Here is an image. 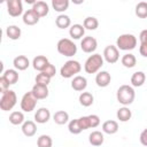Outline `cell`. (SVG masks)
Returning a JSON list of instances; mask_svg holds the SVG:
<instances>
[{
  "label": "cell",
  "instance_id": "6da1fadb",
  "mask_svg": "<svg viewBox=\"0 0 147 147\" xmlns=\"http://www.w3.org/2000/svg\"><path fill=\"white\" fill-rule=\"evenodd\" d=\"M134 98H136V92L132 86L122 85L118 87L117 93H116V99L121 105L129 106L134 101Z\"/></svg>",
  "mask_w": 147,
  "mask_h": 147
},
{
  "label": "cell",
  "instance_id": "7a4b0ae2",
  "mask_svg": "<svg viewBox=\"0 0 147 147\" xmlns=\"http://www.w3.org/2000/svg\"><path fill=\"white\" fill-rule=\"evenodd\" d=\"M103 56L101 54H92L87 57V60L85 61L84 64V70L87 74H96L99 72V70L102 68L103 65Z\"/></svg>",
  "mask_w": 147,
  "mask_h": 147
},
{
  "label": "cell",
  "instance_id": "3957f363",
  "mask_svg": "<svg viewBox=\"0 0 147 147\" xmlns=\"http://www.w3.org/2000/svg\"><path fill=\"white\" fill-rule=\"evenodd\" d=\"M137 46V37L132 33L121 34L116 39V47L121 51H132Z\"/></svg>",
  "mask_w": 147,
  "mask_h": 147
},
{
  "label": "cell",
  "instance_id": "277c9868",
  "mask_svg": "<svg viewBox=\"0 0 147 147\" xmlns=\"http://www.w3.org/2000/svg\"><path fill=\"white\" fill-rule=\"evenodd\" d=\"M56 49L57 52L63 55V56H67V57H70V56H74L76 55L77 53V46L76 44L68 39V38H62L57 41V45H56Z\"/></svg>",
  "mask_w": 147,
  "mask_h": 147
},
{
  "label": "cell",
  "instance_id": "5b68a950",
  "mask_svg": "<svg viewBox=\"0 0 147 147\" xmlns=\"http://www.w3.org/2000/svg\"><path fill=\"white\" fill-rule=\"evenodd\" d=\"M82 70V64L76 60H69L67 61L60 69V75L63 78H71L79 74Z\"/></svg>",
  "mask_w": 147,
  "mask_h": 147
},
{
  "label": "cell",
  "instance_id": "8992f818",
  "mask_svg": "<svg viewBox=\"0 0 147 147\" xmlns=\"http://www.w3.org/2000/svg\"><path fill=\"white\" fill-rule=\"evenodd\" d=\"M17 102V96L16 93L13 90H7L1 93V99H0V108L3 111H9L11 110Z\"/></svg>",
  "mask_w": 147,
  "mask_h": 147
},
{
  "label": "cell",
  "instance_id": "52a82bcc",
  "mask_svg": "<svg viewBox=\"0 0 147 147\" xmlns=\"http://www.w3.org/2000/svg\"><path fill=\"white\" fill-rule=\"evenodd\" d=\"M37 98L33 95V93L30 91V92H26L22 99H21V109L25 113H30L32 110H34L36 106H37Z\"/></svg>",
  "mask_w": 147,
  "mask_h": 147
},
{
  "label": "cell",
  "instance_id": "ba28073f",
  "mask_svg": "<svg viewBox=\"0 0 147 147\" xmlns=\"http://www.w3.org/2000/svg\"><path fill=\"white\" fill-rule=\"evenodd\" d=\"M103 60L110 64H114L118 61L119 59V52L118 48L114 45H108L105 49H103Z\"/></svg>",
  "mask_w": 147,
  "mask_h": 147
},
{
  "label": "cell",
  "instance_id": "9c48e42d",
  "mask_svg": "<svg viewBox=\"0 0 147 147\" xmlns=\"http://www.w3.org/2000/svg\"><path fill=\"white\" fill-rule=\"evenodd\" d=\"M7 11L11 17H17L23 13V3L21 0H9L6 2Z\"/></svg>",
  "mask_w": 147,
  "mask_h": 147
},
{
  "label": "cell",
  "instance_id": "30bf717a",
  "mask_svg": "<svg viewBox=\"0 0 147 147\" xmlns=\"http://www.w3.org/2000/svg\"><path fill=\"white\" fill-rule=\"evenodd\" d=\"M98 47V41L94 37L86 36L80 40V48L85 53H93Z\"/></svg>",
  "mask_w": 147,
  "mask_h": 147
},
{
  "label": "cell",
  "instance_id": "8fae6325",
  "mask_svg": "<svg viewBox=\"0 0 147 147\" xmlns=\"http://www.w3.org/2000/svg\"><path fill=\"white\" fill-rule=\"evenodd\" d=\"M48 64H49V61H48V59H47L46 56H44V55H37V56L33 59V61H32V67H33V69L37 70V71H40V72H42V71L48 67Z\"/></svg>",
  "mask_w": 147,
  "mask_h": 147
},
{
  "label": "cell",
  "instance_id": "7c38bea8",
  "mask_svg": "<svg viewBox=\"0 0 147 147\" xmlns=\"http://www.w3.org/2000/svg\"><path fill=\"white\" fill-rule=\"evenodd\" d=\"M111 82V76L108 71H99L95 76V83L99 87H107Z\"/></svg>",
  "mask_w": 147,
  "mask_h": 147
},
{
  "label": "cell",
  "instance_id": "4fadbf2b",
  "mask_svg": "<svg viewBox=\"0 0 147 147\" xmlns=\"http://www.w3.org/2000/svg\"><path fill=\"white\" fill-rule=\"evenodd\" d=\"M87 86V79L84 77V76H80V75H77L72 78L71 80V87L77 91V92H82L86 88Z\"/></svg>",
  "mask_w": 147,
  "mask_h": 147
},
{
  "label": "cell",
  "instance_id": "5bb4252c",
  "mask_svg": "<svg viewBox=\"0 0 147 147\" xmlns=\"http://www.w3.org/2000/svg\"><path fill=\"white\" fill-rule=\"evenodd\" d=\"M49 118H51V111L45 107L39 108L34 114V121L37 123H39V124L47 123L49 121Z\"/></svg>",
  "mask_w": 147,
  "mask_h": 147
},
{
  "label": "cell",
  "instance_id": "9a60e30c",
  "mask_svg": "<svg viewBox=\"0 0 147 147\" xmlns=\"http://www.w3.org/2000/svg\"><path fill=\"white\" fill-rule=\"evenodd\" d=\"M31 92L33 93V95L37 98V100H42V99H46L49 94V91H48V87L47 86H44V85H39V84H34L32 86V90Z\"/></svg>",
  "mask_w": 147,
  "mask_h": 147
},
{
  "label": "cell",
  "instance_id": "2e32d148",
  "mask_svg": "<svg viewBox=\"0 0 147 147\" xmlns=\"http://www.w3.org/2000/svg\"><path fill=\"white\" fill-rule=\"evenodd\" d=\"M39 16L37 15V13L31 8V9H28L24 14H23V23L25 25H34L39 22Z\"/></svg>",
  "mask_w": 147,
  "mask_h": 147
},
{
  "label": "cell",
  "instance_id": "e0dca14e",
  "mask_svg": "<svg viewBox=\"0 0 147 147\" xmlns=\"http://www.w3.org/2000/svg\"><path fill=\"white\" fill-rule=\"evenodd\" d=\"M13 64H14V68L18 71H23V70H26L30 65V61L29 59L25 56V55H18L14 59L13 61Z\"/></svg>",
  "mask_w": 147,
  "mask_h": 147
},
{
  "label": "cell",
  "instance_id": "ac0fdd59",
  "mask_svg": "<svg viewBox=\"0 0 147 147\" xmlns=\"http://www.w3.org/2000/svg\"><path fill=\"white\" fill-rule=\"evenodd\" d=\"M22 132L25 137H33L37 132V125L33 121H25L22 124Z\"/></svg>",
  "mask_w": 147,
  "mask_h": 147
},
{
  "label": "cell",
  "instance_id": "d6986e66",
  "mask_svg": "<svg viewBox=\"0 0 147 147\" xmlns=\"http://www.w3.org/2000/svg\"><path fill=\"white\" fill-rule=\"evenodd\" d=\"M32 9L37 13L39 17H45L49 11L48 5L45 1H36V3L32 6Z\"/></svg>",
  "mask_w": 147,
  "mask_h": 147
},
{
  "label": "cell",
  "instance_id": "ffe728a7",
  "mask_svg": "<svg viewBox=\"0 0 147 147\" xmlns=\"http://www.w3.org/2000/svg\"><path fill=\"white\" fill-rule=\"evenodd\" d=\"M88 141H90V144L92 146H95V147L101 146L103 144V141H105L103 133L100 132V131H93V132H91L90 136H88Z\"/></svg>",
  "mask_w": 147,
  "mask_h": 147
},
{
  "label": "cell",
  "instance_id": "44dd1931",
  "mask_svg": "<svg viewBox=\"0 0 147 147\" xmlns=\"http://www.w3.org/2000/svg\"><path fill=\"white\" fill-rule=\"evenodd\" d=\"M69 34L72 39H80L85 34V28L82 24H74L69 29Z\"/></svg>",
  "mask_w": 147,
  "mask_h": 147
},
{
  "label": "cell",
  "instance_id": "7402d4cb",
  "mask_svg": "<svg viewBox=\"0 0 147 147\" xmlns=\"http://www.w3.org/2000/svg\"><path fill=\"white\" fill-rule=\"evenodd\" d=\"M102 131L107 134H115L118 131V123L113 119H108L102 124Z\"/></svg>",
  "mask_w": 147,
  "mask_h": 147
},
{
  "label": "cell",
  "instance_id": "603a6c76",
  "mask_svg": "<svg viewBox=\"0 0 147 147\" xmlns=\"http://www.w3.org/2000/svg\"><path fill=\"white\" fill-rule=\"evenodd\" d=\"M146 80V75L142 71H136L132 76H131V85L133 87H140L144 85Z\"/></svg>",
  "mask_w": 147,
  "mask_h": 147
},
{
  "label": "cell",
  "instance_id": "cb8c5ba5",
  "mask_svg": "<svg viewBox=\"0 0 147 147\" xmlns=\"http://www.w3.org/2000/svg\"><path fill=\"white\" fill-rule=\"evenodd\" d=\"M53 121L57 125H63L69 122V114L65 110H57L53 115Z\"/></svg>",
  "mask_w": 147,
  "mask_h": 147
},
{
  "label": "cell",
  "instance_id": "d4e9b609",
  "mask_svg": "<svg viewBox=\"0 0 147 147\" xmlns=\"http://www.w3.org/2000/svg\"><path fill=\"white\" fill-rule=\"evenodd\" d=\"M22 31L17 25H8L6 28V36L11 40H17L21 38Z\"/></svg>",
  "mask_w": 147,
  "mask_h": 147
},
{
  "label": "cell",
  "instance_id": "484cf974",
  "mask_svg": "<svg viewBox=\"0 0 147 147\" xmlns=\"http://www.w3.org/2000/svg\"><path fill=\"white\" fill-rule=\"evenodd\" d=\"M55 24L59 29H67L71 25V20L68 15H64V14H61L59 15L56 18H55Z\"/></svg>",
  "mask_w": 147,
  "mask_h": 147
},
{
  "label": "cell",
  "instance_id": "4316f807",
  "mask_svg": "<svg viewBox=\"0 0 147 147\" xmlns=\"http://www.w3.org/2000/svg\"><path fill=\"white\" fill-rule=\"evenodd\" d=\"M2 76L8 80V83L10 85H14L18 82V72L16 69H7L3 71Z\"/></svg>",
  "mask_w": 147,
  "mask_h": 147
},
{
  "label": "cell",
  "instance_id": "83f0119b",
  "mask_svg": "<svg viewBox=\"0 0 147 147\" xmlns=\"http://www.w3.org/2000/svg\"><path fill=\"white\" fill-rule=\"evenodd\" d=\"M94 102V96L90 92H82L79 95V103L83 107H90Z\"/></svg>",
  "mask_w": 147,
  "mask_h": 147
},
{
  "label": "cell",
  "instance_id": "f1b7e54d",
  "mask_svg": "<svg viewBox=\"0 0 147 147\" xmlns=\"http://www.w3.org/2000/svg\"><path fill=\"white\" fill-rule=\"evenodd\" d=\"M116 116H117V119H119L121 122H127L129 119H131L132 113H131V110L126 106H123L122 108H119L117 110Z\"/></svg>",
  "mask_w": 147,
  "mask_h": 147
},
{
  "label": "cell",
  "instance_id": "f546056e",
  "mask_svg": "<svg viewBox=\"0 0 147 147\" xmlns=\"http://www.w3.org/2000/svg\"><path fill=\"white\" fill-rule=\"evenodd\" d=\"M121 62H122V64L125 67V68H133L134 65H136V63H137V59H136V56L132 54V53H126V54H124L123 56H122V59H121Z\"/></svg>",
  "mask_w": 147,
  "mask_h": 147
},
{
  "label": "cell",
  "instance_id": "4dcf8cb0",
  "mask_svg": "<svg viewBox=\"0 0 147 147\" xmlns=\"http://www.w3.org/2000/svg\"><path fill=\"white\" fill-rule=\"evenodd\" d=\"M69 0H52V7L57 13L65 11L69 7Z\"/></svg>",
  "mask_w": 147,
  "mask_h": 147
},
{
  "label": "cell",
  "instance_id": "1f68e13d",
  "mask_svg": "<svg viewBox=\"0 0 147 147\" xmlns=\"http://www.w3.org/2000/svg\"><path fill=\"white\" fill-rule=\"evenodd\" d=\"M9 122L13 125H21V124H23L25 122L24 121V114L22 111H13L9 115Z\"/></svg>",
  "mask_w": 147,
  "mask_h": 147
},
{
  "label": "cell",
  "instance_id": "d6a6232c",
  "mask_svg": "<svg viewBox=\"0 0 147 147\" xmlns=\"http://www.w3.org/2000/svg\"><path fill=\"white\" fill-rule=\"evenodd\" d=\"M83 26L86 30H95L99 26V21L94 16H87L83 22Z\"/></svg>",
  "mask_w": 147,
  "mask_h": 147
},
{
  "label": "cell",
  "instance_id": "836d02e7",
  "mask_svg": "<svg viewBox=\"0 0 147 147\" xmlns=\"http://www.w3.org/2000/svg\"><path fill=\"white\" fill-rule=\"evenodd\" d=\"M136 15L139 18H147V2L140 1L136 6Z\"/></svg>",
  "mask_w": 147,
  "mask_h": 147
},
{
  "label": "cell",
  "instance_id": "e575fe53",
  "mask_svg": "<svg viewBox=\"0 0 147 147\" xmlns=\"http://www.w3.org/2000/svg\"><path fill=\"white\" fill-rule=\"evenodd\" d=\"M37 146L38 147H52L53 140L48 134H41L37 139Z\"/></svg>",
  "mask_w": 147,
  "mask_h": 147
},
{
  "label": "cell",
  "instance_id": "d590c367",
  "mask_svg": "<svg viewBox=\"0 0 147 147\" xmlns=\"http://www.w3.org/2000/svg\"><path fill=\"white\" fill-rule=\"evenodd\" d=\"M68 130H69V132L72 133V134H79V133L83 131L82 127H80V125H79L78 118H77V119H71V121L69 122V124H68Z\"/></svg>",
  "mask_w": 147,
  "mask_h": 147
},
{
  "label": "cell",
  "instance_id": "8d00e7d4",
  "mask_svg": "<svg viewBox=\"0 0 147 147\" xmlns=\"http://www.w3.org/2000/svg\"><path fill=\"white\" fill-rule=\"evenodd\" d=\"M36 84H39V85H44V86H48V84L51 83V77H48L46 74L44 72H40L36 76Z\"/></svg>",
  "mask_w": 147,
  "mask_h": 147
},
{
  "label": "cell",
  "instance_id": "74e56055",
  "mask_svg": "<svg viewBox=\"0 0 147 147\" xmlns=\"http://www.w3.org/2000/svg\"><path fill=\"white\" fill-rule=\"evenodd\" d=\"M78 122H79V125L82 127V130H87V129H91V124H90V118L88 116H82L78 118Z\"/></svg>",
  "mask_w": 147,
  "mask_h": 147
},
{
  "label": "cell",
  "instance_id": "f35d334b",
  "mask_svg": "<svg viewBox=\"0 0 147 147\" xmlns=\"http://www.w3.org/2000/svg\"><path fill=\"white\" fill-rule=\"evenodd\" d=\"M88 118H90V124H91V127H96L99 126L100 124V117L95 114H92V115H88Z\"/></svg>",
  "mask_w": 147,
  "mask_h": 147
},
{
  "label": "cell",
  "instance_id": "ab89813d",
  "mask_svg": "<svg viewBox=\"0 0 147 147\" xmlns=\"http://www.w3.org/2000/svg\"><path fill=\"white\" fill-rule=\"evenodd\" d=\"M42 72H44V74H46L48 77H51V78H52V77H54V76H55V74H56V69H55V67H54L53 64H51V63H49V64H48V67H47Z\"/></svg>",
  "mask_w": 147,
  "mask_h": 147
},
{
  "label": "cell",
  "instance_id": "60d3db41",
  "mask_svg": "<svg viewBox=\"0 0 147 147\" xmlns=\"http://www.w3.org/2000/svg\"><path fill=\"white\" fill-rule=\"evenodd\" d=\"M9 83H8V80L3 77V76H1L0 77V91H1V93L2 92H5V91H7V90H9Z\"/></svg>",
  "mask_w": 147,
  "mask_h": 147
},
{
  "label": "cell",
  "instance_id": "b9f144b4",
  "mask_svg": "<svg viewBox=\"0 0 147 147\" xmlns=\"http://www.w3.org/2000/svg\"><path fill=\"white\" fill-rule=\"evenodd\" d=\"M139 40H140V44L141 45H146L147 46V29L146 30H142L139 34Z\"/></svg>",
  "mask_w": 147,
  "mask_h": 147
},
{
  "label": "cell",
  "instance_id": "7bdbcfd3",
  "mask_svg": "<svg viewBox=\"0 0 147 147\" xmlns=\"http://www.w3.org/2000/svg\"><path fill=\"white\" fill-rule=\"evenodd\" d=\"M140 142L142 146H146L147 147V127L145 130H142V132L140 133V138H139Z\"/></svg>",
  "mask_w": 147,
  "mask_h": 147
},
{
  "label": "cell",
  "instance_id": "ee69618b",
  "mask_svg": "<svg viewBox=\"0 0 147 147\" xmlns=\"http://www.w3.org/2000/svg\"><path fill=\"white\" fill-rule=\"evenodd\" d=\"M139 53H140V55H141V56L147 57V46H146V45H141V44H140Z\"/></svg>",
  "mask_w": 147,
  "mask_h": 147
}]
</instances>
